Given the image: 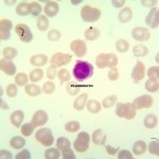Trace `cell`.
<instances>
[{"instance_id":"42","label":"cell","mask_w":159,"mask_h":159,"mask_svg":"<svg viewBox=\"0 0 159 159\" xmlns=\"http://www.w3.org/2000/svg\"><path fill=\"white\" fill-rule=\"evenodd\" d=\"M28 81H29V79H28V75L25 73L21 72L15 76V82L18 86H25L28 84Z\"/></svg>"},{"instance_id":"49","label":"cell","mask_w":159,"mask_h":159,"mask_svg":"<svg viewBox=\"0 0 159 159\" xmlns=\"http://www.w3.org/2000/svg\"><path fill=\"white\" fill-rule=\"evenodd\" d=\"M48 38H49V40H51V42H56V40H58L61 38V32L56 29L51 30L48 33Z\"/></svg>"},{"instance_id":"17","label":"cell","mask_w":159,"mask_h":159,"mask_svg":"<svg viewBox=\"0 0 159 159\" xmlns=\"http://www.w3.org/2000/svg\"><path fill=\"white\" fill-rule=\"evenodd\" d=\"M46 15L49 17H54L58 13V4L55 1H48L45 7Z\"/></svg>"},{"instance_id":"31","label":"cell","mask_w":159,"mask_h":159,"mask_svg":"<svg viewBox=\"0 0 159 159\" xmlns=\"http://www.w3.org/2000/svg\"><path fill=\"white\" fill-rule=\"evenodd\" d=\"M36 25L39 31H46L49 27V20L46 17V15H40L37 18Z\"/></svg>"},{"instance_id":"27","label":"cell","mask_w":159,"mask_h":159,"mask_svg":"<svg viewBox=\"0 0 159 159\" xmlns=\"http://www.w3.org/2000/svg\"><path fill=\"white\" fill-rule=\"evenodd\" d=\"M133 53H134V55L137 56V57H142V56H145L148 53V49L145 45L140 43V45L135 46L134 49H133Z\"/></svg>"},{"instance_id":"22","label":"cell","mask_w":159,"mask_h":159,"mask_svg":"<svg viewBox=\"0 0 159 159\" xmlns=\"http://www.w3.org/2000/svg\"><path fill=\"white\" fill-rule=\"evenodd\" d=\"M158 124V118L155 116V115L151 114V115H148L144 119V126L147 129H155Z\"/></svg>"},{"instance_id":"43","label":"cell","mask_w":159,"mask_h":159,"mask_svg":"<svg viewBox=\"0 0 159 159\" xmlns=\"http://www.w3.org/2000/svg\"><path fill=\"white\" fill-rule=\"evenodd\" d=\"M65 129L69 133H75L80 129V123L78 121H70L65 124Z\"/></svg>"},{"instance_id":"11","label":"cell","mask_w":159,"mask_h":159,"mask_svg":"<svg viewBox=\"0 0 159 159\" xmlns=\"http://www.w3.org/2000/svg\"><path fill=\"white\" fill-rule=\"evenodd\" d=\"M132 36L134 37V39L138 40V42H145V40L150 39L151 32L147 28L137 27L132 31Z\"/></svg>"},{"instance_id":"59","label":"cell","mask_w":159,"mask_h":159,"mask_svg":"<svg viewBox=\"0 0 159 159\" xmlns=\"http://www.w3.org/2000/svg\"><path fill=\"white\" fill-rule=\"evenodd\" d=\"M1 108H4V109H7V108H9V106H7L6 103H4V102L2 101V100H1Z\"/></svg>"},{"instance_id":"47","label":"cell","mask_w":159,"mask_h":159,"mask_svg":"<svg viewBox=\"0 0 159 159\" xmlns=\"http://www.w3.org/2000/svg\"><path fill=\"white\" fill-rule=\"evenodd\" d=\"M6 92H7V97L14 98V97H16L17 92H18V89H17V86L15 85V84H10V85H7V87Z\"/></svg>"},{"instance_id":"60","label":"cell","mask_w":159,"mask_h":159,"mask_svg":"<svg viewBox=\"0 0 159 159\" xmlns=\"http://www.w3.org/2000/svg\"><path fill=\"white\" fill-rule=\"evenodd\" d=\"M72 2L73 4H78V3H80V2H82V0H80V1H71Z\"/></svg>"},{"instance_id":"58","label":"cell","mask_w":159,"mask_h":159,"mask_svg":"<svg viewBox=\"0 0 159 159\" xmlns=\"http://www.w3.org/2000/svg\"><path fill=\"white\" fill-rule=\"evenodd\" d=\"M141 3H142L144 7H152V6H154V4L156 3V1H155V0H152V1H145V0H142V1H141Z\"/></svg>"},{"instance_id":"4","label":"cell","mask_w":159,"mask_h":159,"mask_svg":"<svg viewBox=\"0 0 159 159\" xmlns=\"http://www.w3.org/2000/svg\"><path fill=\"white\" fill-rule=\"evenodd\" d=\"M81 17L86 22L97 21L101 17V11H100V9H97V7L85 6L81 10Z\"/></svg>"},{"instance_id":"52","label":"cell","mask_w":159,"mask_h":159,"mask_svg":"<svg viewBox=\"0 0 159 159\" xmlns=\"http://www.w3.org/2000/svg\"><path fill=\"white\" fill-rule=\"evenodd\" d=\"M118 158L119 159H133L134 158V156H133L129 151L122 150V151H120L119 154H118Z\"/></svg>"},{"instance_id":"39","label":"cell","mask_w":159,"mask_h":159,"mask_svg":"<svg viewBox=\"0 0 159 159\" xmlns=\"http://www.w3.org/2000/svg\"><path fill=\"white\" fill-rule=\"evenodd\" d=\"M116 48L119 52H126L129 49V43L125 39H119L116 43Z\"/></svg>"},{"instance_id":"48","label":"cell","mask_w":159,"mask_h":159,"mask_svg":"<svg viewBox=\"0 0 159 159\" xmlns=\"http://www.w3.org/2000/svg\"><path fill=\"white\" fill-rule=\"evenodd\" d=\"M148 75L150 79L153 80H158L159 78V67L158 66H155V67H151L148 70Z\"/></svg>"},{"instance_id":"54","label":"cell","mask_w":159,"mask_h":159,"mask_svg":"<svg viewBox=\"0 0 159 159\" xmlns=\"http://www.w3.org/2000/svg\"><path fill=\"white\" fill-rule=\"evenodd\" d=\"M15 158L16 159H30L31 158V154L28 150H24L21 151L20 153L17 154L16 156H15Z\"/></svg>"},{"instance_id":"23","label":"cell","mask_w":159,"mask_h":159,"mask_svg":"<svg viewBox=\"0 0 159 159\" xmlns=\"http://www.w3.org/2000/svg\"><path fill=\"white\" fill-rule=\"evenodd\" d=\"M118 17H119V20L121 22H127V21H129V20L132 19V17H133V11H132V9H130V7H124V9H123L122 11L119 13Z\"/></svg>"},{"instance_id":"26","label":"cell","mask_w":159,"mask_h":159,"mask_svg":"<svg viewBox=\"0 0 159 159\" xmlns=\"http://www.w3.org/2000/svg\"><path fill=\"white\" fill-rule=\"evenodd\" d=\"M16 13L20 16H25L30 14V3L29 2H20L18 6L16 7Z\"/></svg>"},{"instance_id":"12","label":"cell","mask_w":159,"mask_h":159,"mask_svg":"<svg viewBox=\"0 0 159 159\" xmlns=\"http://www.w3.org/2000/svg\"><path fill=\"white\" fill-rule=\"evenodd\" d=\"M145 24H147L150 28H152V29L158 28V25H159V10H158V7H153V9L151 10V12L148 13L147 18H145Z\"/></svg>"},{"instance_id":"36","label":"cell","mask_w":159,"mask_h":159,"mask_svg":"<svg viewBox=\"0 0 159 159\" xmlns=\"http://www.w3.org/2000/svg\"><path fill=\"white\" fill-rule=\"evenodd\" d=\"M61 157L60 148H48L45 152L46 159H58Z\"/></svg>"},{"instance_id":"56","label":"cell","mask_w":159,"mask_h":159,"mask_svg":"<svg viewBox=\"0 0 159 159\" xmlns=\"http://www.w3.org/2000/svg\"><path fill=\"white\" fill-rule=\"evenodd\" d=\"M124 0H112L111 1V4L115 7H122V6H124Z\"/></svg>"},{"instance_id":"44","label":"cell","mask_w":159,"mask_h":159,"mask_svg":"<svg viewBox=\"0 0 159 159\" xmlns=\"http://www.w3.org/2000/svg\"><path fill=\"white\" fill-rule=\"evenodd\" d=\"M57 76L61 82H67L70 80V72L68 71V69L61 68L57 71Z\"/></svg>"},{"instance_id":"41","label":"cell","mask_w":159,"mask_h":159,"mask_svg":"<svg viewBox=\"0 0 159 159\" xmlns=\"http://www.w3.org/2000/svg\"><path fill=\"white\" fill-rule=\"evenodd\" d=\"M42 12V6L38 2H30V14L33 16H37Z\"/></svg>"},{"instance_id":"24","label":"cell","mask_w":159,"mask_h":159,"mask_svg":"<svg viewBox=\"0 0 159 159\" xmlns=\"http://www.w3.org/2000/svg\"><path fill=\"white\" fill-rule=\"evenodd\" d=\"M85 37L88 40H97L100 37V30L96 27L88 28L85 32Z\"/></svg>"},{"instance_id":"13","label":"cell","mask_w":159,"mask_h":159,"mask_svg":"<svg viewBox=\"0 0 159 159\" xmlns=\"http://www.w3.org/2000/svg\"><path fill=\"white\" fill-rule=\"evenodd\" d=\"M13 27L9 19L2 18L0 20V38L2 40H7L10 38V31Z\"/></svg>"},{"instance_id":"29","label":"cell","mask_w":159,"mask_h":159,"mask_svg":"<svg viewBox=\"0 0 159 159\" xmlns=\"http://www.w3.org/2000/svg\"><path fill=\"white\" fill-rule=\"evenodd\" d=\"M147 143L144 141H137L133 147V152L135 155H142L147 151Z\"/></svg>"},{"instance_id":"21","label":"cell","mask_w":159,"mask_h":159,"mask_svg":"<svg viewBox=\"0 0 159 159\" xmlns=\"http://www.w3.org/2000/svg\"><path fill=\"white\" fill-rule=\"evenodd\" d=\"M87 98H88V94L87 93H82L81 96L78 97L73 102V107L75 108L76 110H83L84 107L86 105V102H87Z\"/></svg>"},{"instance_id":"18","label":"cell","mask_w":159,"mask_h":159,"mask_svg":"<svg viewBox=\"0 0 159 159\" xmlns=\"http://www.w3.org/2000/svg\"><path fill=\"white\" fill-rule=\"evenodd\" d=\"M92 141H93L94 144L103 145L105 144V141H106V135L103 134V130L101 129L94 130L93 134H92Z\"/></svg>"},{"instance_id":"37","label":"cell","mask_w":159,"mask_h":159,"mask_svg":"<svg viewBox=\"0 0 159 159\" xmlns=\"http://www.w3.org/2000/svg\"><path fill=\"white\" fill-rule=\"evenodd\" d=\"M70 145H71L70 141H69V139H67V138H65V137L58 138L57 141H56V147L60 148L61 151L67 150V148H70Z\"/></svg>"},{"instance_id":"35","label":"cell","mask_w":159,"mask_h":159,"mask_svg":"<svg viewBox=\"0 0 159 159\" xmlns=\"http://www.w3.org/2000/svg\"><path fill=\"white\" fill-rule=\"evenodd\" d=\"M35 124L33 122L31 123H25L21 126V134L25 136V137H29V136L32 135L33 130L35 129Z\"/></svg>"},{"instance_id":"6","label":"cell","mask_w":159,"mask_h":159,"mask_svg":"<svg viewBox=\"0 0 159 159\" xmlns=\"http://www.w3.org/2000/svg\"><path fill=\"white\" fill-rule=\"evenodd\" d=\"M89 141H90V137L85 132H81L76 137L75 141L73 143V148L76 152L84 153L88 150L89 148Z\"/></svg>"},{"instance_id":"51","label":"cell","mask_w":159,"mask_h":159,"mask_svg":"<svg viewBox=\"0 0 159 159\" xmlns=\"http://www.w3.org/2000/svg\"><path fill=\"white\" fill-rule=\"evenodd\" d=\"M118 78H119V71H118V69L111 68L108 71V79L110 81H117Z\"/></svg>"},{"instance_id":"3","label":"cell","mask_w":159,"mask_h":159,"mask_svg":"<svg viewBox=\"0 0 159 159\" xmlns=\"http://www.w3.org/2000/svg\"><path fill=\"white\" fill-rule=\"evenodd\" d=\"M136 110L132 103H118L116 106V115L120 118H125L127 120L134 119Z\"/></svg>"},{"instance_id":"38","label":"cell","mask_w":159,"mask_h":159,"mask_svg":"<svg viewBox=\"0 0 159 159\" xmlns=\"http://www.w3.org/2000/svg\"><path fill=\"white\" fill-rule=\"evenodd\" d=\"M80 89H81V87L79 85H76L74 82H70V83H68V85L66 86V90L70 96H76V94L80 92Z\"/></svg>"},{"instance_id":"25","label":"cell","mask_w":159,"mask_h":159,"mask_svg":"<svg viewBox=\"0 0 159 159\" xmlns=\"http://www.w3.org/2000/svg\"><path fill=\"white\" fill-rule=\"evenodd\" d=\"M25 91L27 94H29L30 97H36L39 96L42 93V89L39 86L35 85V84H30V85H25Z\"/></svg>"},{"instance_id":"8","label":"cell","mask_w":159,"mask_h":159,"mask_svg":"<svg viewBox=\"0 0 159 159\" xmlns=\"http://www.w3.org/2000/svg\"><path fill=\"white\" fill-rule=\"evenodd\" d=\"M154 103V100L148 94H143L141 97H138L133 102V106L135 109H142V108H150Z\"/></svg>"},{"instance_id":"57","label":"cell","mask_w":159,"mask_h":159,"mask_svg":"<svg viewBox=\"0 0 159 159\" xmlns=\"http://www.w3.org/2000/svg\"><path fill=\"white\" fill-rule=\"evenodd\" d=\"M0 154H1V158H12V154L10 152H7V151L2 150L1 152H0Z\"/></svg>"},{"instance_id":"55","label":"cell","mask_w":159,"mask_h":159,"mask_svg":"<svg viewBox=\"0 0 159 159\" xmlns=\"http://www.w3.org/2000/svg\"><path fill=\"white\" fill-rule=\"evenodd\" d=\"M105 148H106V151L109 155H115V154H117L118 151H119L118 148H112V147H110V145H106Z\"/></svg>"},{"instance_id":"9","label":"cell","mask_w":159,"mask_h":159,"mask_svg":"<svg viewBox=\"0 0 159 159\" xmlns=\"http://www.w3.org/2000/svg\"><path fill=\"white\" fill-rule=\"evenodd\" d=\"M70 49L78 57H83L87 53V47L84 40L75 39L70 43Z\"/></svg>"},{"instance_id":"10","label":"cell","mask_w":159,"mask_h":159,"mask_svg":"<svg viewBox=\"0 0 159 159\" xmlns=\"http://www.w3.org/2000/svg\"><path fill=\"white\" fill-rule=\"evenodd\" d=\"M72 56L67 53H61V52H56L54 55L52 56L50 63L51 65H54L56 67H61L63 65H66L71 61Z\"/></svg>"},{"instance_id":"53","label":"cell","mask_w":159,"mask_h":159,"mask_svg":"<svg viewBox=\"0 0 159 159\" xmlns=\"http://www.w3.org/2000/svg\"><path fill=\"white\" fill-rule=\"evenodd\" d=\"M61 154H63V158L65 159H75V155H74L73 151L70 148L65 151H61Z\"/></svg>"},{"instance_id":"1","label":"cell","mask_w":159,"mask_h":159,"mask_svg":"<svg viewBox=\"0 0 159 159\" xmlns=\"http://www.w3.org/2000/svg\"><path fill=\"white\" fill-rule=\"evenodd\" d=\"M93 74V67L91 64L84 61H78L73 67V75L79 82L87 80Z\"/></svg>"},{"instance_id":"16","label":"cell","mask_w":159,"mask_h":159,"mask_svg":"<svg viewBox=\"0 0 159 159\" xmlns=\"http://www.w3.org/2000/svg\"><path fill=\"white\" fill-rule=\"evenodd\" d=\"M0 69L7 75H13L16 72V66L14 65V63L7 60H3V58L0 61Z\"/></svg>"},{"instance_id":"32","label":"cell","mask_w":159,"mask_h":159,"mask_svg":"<svg viewBox=\"0 0 159 159\" xmlns=\"http://www.w3.org/2000/svg\"><path fill=\"white\" fill-rule=\"evenodd\" d=\"M2 54H3L6 60L10 61V60H13L14 57H16L17 54H18V52H17V50L15 49V48L7 47V48H4L3 51H2Z\"/></svg>"},{"instance_id":"34","label":"cell","mask_w":159,"mask_h":159,"mask_svg":"<svg viewBox=\"0 0 159 159\" xmlns=\"http://www.w3.org/2000/svg\"><path fill=\"white\" fill-rule=\"evenodd\" d=\"M43 71L42 69L36 68V69H34V70L31 71L29 78H30V81H32L33 83H35V82L40 81V80L43 79Z\"/></svg>"},{"instance_id":"5","label":"cell","mask_w":159,"mask_h":159,"mask_svg":"<svg viewBox=\"0 0 159 159\" xmlns=\"http://www.w3.org/2000/svg\"><path fill=\"white\" fill-rule=\"evenodd\" d=\"M35 139L40 143L43 147H51L54 142L52 132L50 129H40L36 132Z\"/></svg>"},{"instance_id":"50","label":"cell","mask_w":159,"mask_h":159,"mask_svg":"<svg viewBox=\"0 0 159 159\" xmlns=\"http://www.w3.org/2000/svg\"><path fill=\"white\" fill-rule=\"evenodd\" d=\"M56 74H57V70H56V66L50 65L47 69V76L49 80H54Z\"/></svg>"},{"instance_id":"2","label":"cell","mask_w":159,"mask_h":159,"mask_svg":"<svg viewBox=\"0 0 159 159\" xmlns=\"http://www.w3.org/2000/svg\"><path fill=\"white\" fill-rule=\"evenodd\" d=\"M96 64L100 69H103L106 67L116 68L118 65V57L112 53H101L97 56Z\"/></svg>"},{"instance_id":"28","label":"cell","mask_w":159,"mask_h":159,"mask_svg":"<svg viewBox=\"0 0 159 159\" xmlns=\"http://www.w3.org/2000/svg\"><path fill=\"white\" fill-rule=\"evenodd\" d=\"M86 107L88 109V111H90L91 114H97V112H100V110H101V104L97 100H89L88 103L86 104Z\"/></svg>"},{"instance_id":"45","label":"cell","mask_w":159,"mask_h":159,"mask_svg":"<svg viewBox=\"0 0 159 159\" xmlns=\"http://www.w3.org/2000/svg\"><path fill=\"white\" fill-rule=\"evenodd\" d=\"M148 151H150V153L153 154V155H156V156L159 155V142L157 140L151 141L150 144H148Z\"/></svg>"},{"instance_id":"40","label":"cell","mask_w":159,"mask_h":159,"mask_svg":"<svg viewBox=\"0 0 159 159\" xmlns=\"http://www.w3.org/2000/svg\"><path fill=\"white\" fill-rule=\"evenodd\" d=\"M117 96H109V97H106L104 100H103V102H102V105H103V107L104 108H109V107H111V106H114L115 104H116V102H117Z\"/></svg>"},{"instance_id":"7","label":"cell","mask_w":159,"mask_h":159,"mask_svg":"<svg viewBox=\"0 0 159 159\" xmlns=\"http://www.w3.org/2000/svg\"><path fill=\"white\" fill-rule=\"evenodd\" d=\"M15 32H16V34L19 36L20 40L24 43H30L31 40L33 39V34L27 25H24V24L16 25V27H15Z\"/></svg>"},{"instance_id":"30","label":"cell","mask_w":159,"mask_h":159,"mask_svg":"<svg viewBox=\"0 0 159 159\" xmlns=\"http://www.w3.org/2000/svg\"><path fill=\"white\" fill-rule=\"evenodd\" d=\"M10 144H11L12 148H14L15 150H19V148H22L25 144V141L24 138L19 137V136H16V137H13L11 141H10Z\"/></svg>"},{"instance_id":"15","label":"cell","mask_w":159,"mask_h":159,"mask_svg":"<svg viewBox=\"0 0 159 159\" xmlns=\"http://www.w3.org/2000/svg\"><path fill=\"white\" fill-rule=\"evenodd\" d=\"M32 122L35 126H43V124L48 122V114L45 110H37L32 118Z\"/></svg>"},{"instance_id":"33","label":"cell","mask_w":159,"mask_h":159,"mask_svg":"<svg viewBox=\"0 0 159 159\" xmlns=\"http://www.w3.org/2000/svg\"><path fill=\"white\" fill-rule=\"evenodd\" d=\"M145 89L150 92H156L159 89V83L158 80H153L150 79L148 80V82L145 83Z\"/></svg>"},{"instance_id":"14","label":"cell","mask_w":159,"mask_h":159,"mask_svg":"<svg viewBox=\"0 0 159 159\" xmlns=\"http://www.w3.org/2000/svg\"><path fill=\"white\" fill-rule=\"evenodd\" d=\"M144 75H145L144 64L142 61H138L132 71V79L134 80L136 83H138V82H140L141 80L144 78Z\"/></svg>"},{"instance_id":"46","label":"cell","mask_w":159,"mask_h":159,"mask_svg":"<svg viewBox=\"0 0 159 159\" xmlns=\"http://www.w3.org/2000/svg\"><path fill=\"white\" fill-rule=\"evenodd\" d=\"M55 90V85L52 83V82H46L43 86V91L45 92L46 94H51L53 93Z\"/></svg>"},{"instance_id":"20","label":"cell","mask_w":159,"mask_h":159,"mask_svg":"<svg viewBox=\"0 0 159 159\" xmlns=\"http://www.w3.org/2000/svg\"><path fill=\"white\" fill-rule=\"evenodd\" d=\"M47 61H48V57L45 54H36V55L31 56V58H30V63L34 66H37V67L46 65Z\"/></svg>"},{"instance_id":"19","label":"cell","mask_w":159,"mask_h":159,"mask_svg":"<svg viewBox=\"0 0 159 159\" xmlns=\"http://www.w3.org/2000/svg\"><path fill=\"white\" fill-rule=\"evenodd\" d=\"M25 115L21 110H15L11 115V122L15 127H20V124L24 121Z\"/></svg>"}]
</instances>
